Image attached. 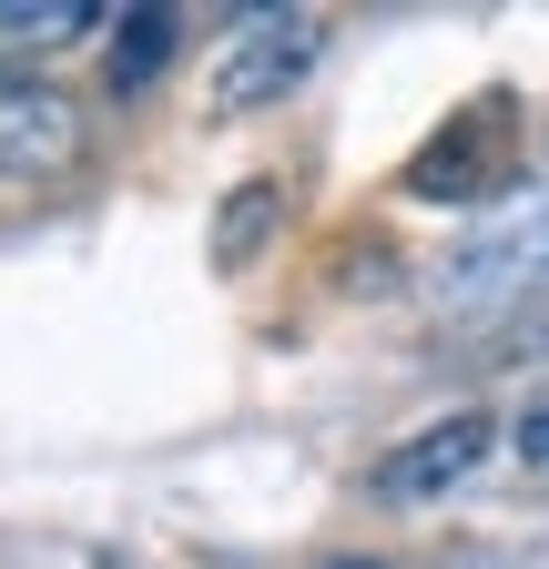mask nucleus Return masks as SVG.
Listing matches in <instances>:
<instances>
[{"label":"nucleus","instance_id":"nucleus-1","mask_svg":"<svg viewBox=\"0 0 549 569\" xmlns=\"http://www.w3.org/2000/svg\"><path fill=\"white\" fill-rule=\"evenodd\" d=\"M539 284H549V193H519L428 264V306H438V326H499Z\"/></svg>","mask_w":549,"mask_h":569},{"label":"nucleus","instance_id":"nucleus-2","mask_svg":"<svg viewBox=\"0 0 549 569\" xmlns=\"http://www.w3.org/2000/svg\"><path fill=\"white\" fill-rule=\"evenodd\" d=\"M316 51H326L316 11H244L224 31V51H214V112H264V102L306 92Z\"/></svg>","mask_w":549,"mask_h":569},{"label":"nucleus","instance_id":"nucleus-3","mask_svg":"<svg viewBox=\"0 0 549 569\" xmlns=\"http://www.w3.org/2000/svg\"><path fill=\"white\" fill-rule=\"evenodd\" d=\"M82 142V112L61 102L51 82H21V71H0V183H31L51 163H72Z\"/></svg>","mask_w":549,"mask_h":569},{"label":"nucleus","instance_id":"nucleus-4","mask_svg":"<svg viewBox=\"0 0 549 569\" xmlns=\"http://www.w3.org/2000/svg\"><path fill=\"white\" fill-rule=\"evenodd\" d=\"M478 458H489V417H438V427H418L397 458H387V498H438V488H458V478H478Z\"/></svg>","mask_w":549,"mask_h":569},{"label":"nucleus","instance_id":"nucleus-5","mask_svg":"<svg viewBox=\"0 0 549 569\" xmlns=\"http://www.w3.org/2000/svg\"><path fill=\"white\" fill-rule=\"evenodd\" d=\"M173 41H183L173 11H122V31H112V92H143L153 71L173 61Z\"/></svg>","mask_w":549,"mask_h":569},{"label":"nucleus","instance_id":"nucleus-6","mask_svg":"<svg viewBox=\"0 0 549 569\" xmlns=\"http://www.w3.org/2000/svg\"><path fill=\"white\" fill-rule=\"evenodd\" d=\"M102 11L92 0H0V51H51V41H82Z\"/></svg>","mask_w":549,"mask_h":569},{"label":"nucleus","instance_id":"nucleus-7","mask_svg":"<svg viewBox=\"0 0 549 569\" xmlns=\"http://www.w3.org/2000/svg\"><path fill=\"white\" fill-rule=\"evenodd\" d=\"M264 224H274V183H244V193H234V213L214 224V254H224V264H244Z\"/></svg>","mask_w":549,"mask_h":569},{"label":"nucleus","instance_id":"nucleus-8","mask_svg":"<svg viewBox=\"0 0 549 569\" xmlns=\"http://www.w3.org/2000/svg\"><path fill=\"white\" fill-rule=\"evenodd\" d=\"M519 458H539V468H549V397H539V407L519 417Z\"/></svg>","mask_w":549,"mask_h":569}]
</instances>
